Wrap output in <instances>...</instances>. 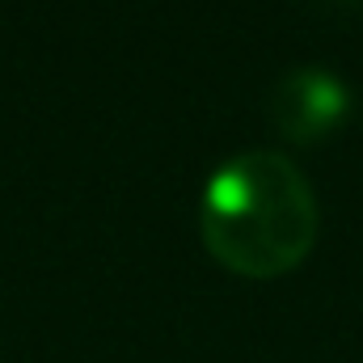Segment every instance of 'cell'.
<instances>
[{"instance_id":"cell-1","label":"cell","mask_w":363,"mask_h":363,"mask_svg":"<svg viewBox=\"0 0 363 363\" xmlns=\"http://www.w3.org/2000/svg\"><path fill=\"white\" fill-rule=\"evenodd\" d=\"M199 228L211 258L233 274L274 279L308 258L317 241V199L287 157L241 152L211 174Z\"/></svg>"},{"instance_id":"cell-2","label":"cell","mask_w":363,"mask_h":363,"mask_svg":"<svg viewBox=\"0 0 363 363\" xmlns=\"http://www.w3.org/2000/svg\"><path fill=\"white\" fill-rule=\"evenodd\" d=\"M271 118L283 140L291 144H317L334 135L351 114L347 85L325 68H291L271 89Z\"/></svg>"}]
</instances>
